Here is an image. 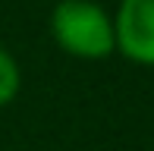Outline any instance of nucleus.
<instances>
[{
    "mask_svg": "<svg viewBox=\"0 0 154 151\" xmlns=\"http://www.w3.org/2000/svg\"><path fill=\"white\" fill-rule=\"evenodd\" d=\"M51 35L79 60H104L116 51L113 16L91 0H60L51 13Z\"/></svg>",
    "mask_w": 154,
    "mask_h": 151,
    "instance_id": "obj_1",
    "label": "nucleus"
},
{
    "mask_svg": "<svg viewBox=\"0 0 154 151\" xmlns=\"http://www.w3.org/2000/svg\"><path fill=\"white\" fill-rule=\"evenodd\" d=\"M116 51L138 66H154V0H120L113 16Z\"/></svg>",
    "mask_w": 154,
    "mask_h": 151,
    "instance_id": "obj_2",
    "label": "nucleus"
},
{
    "mask_svg": "<svg viewBox=\"0 0 154 151\" xmlns=\"http://www.w3.org/2000/svg\"><path fill=\"white\" fill-rule=\"evenodd\" d=\"M22 76H19V63L13 60V54L0 44V107H6L19 94Z\"/></svg>",
    "mask_w": 154,
    "mask_h": 151,
    "instance_id": "obj_3",
    "label": "nucleus"
}]
</instances>
